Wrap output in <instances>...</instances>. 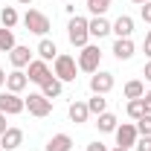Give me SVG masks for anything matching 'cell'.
Listing matches in <instances>:
<instances>
[{
    "label": "cell",
    "mask_w": 151,
    "mask_h": 151,
    "mask_svg": "<svg viewBox=\"0 0 151 151\" xmlns=\"http://www.w3.org/2000/svg\"><path fill=\"white\" fill-rule=\"evenodd\" d=\"M90 20L87 18H78V15H73L70 18V26H67V38H70V44L73 47H87V38H90V26H87Z\"/></svg>",
    "instance_id": "obj_1"
},
{
    "label": "cell",
    "mask_w": 151,
    "mask_h": 151,
    "mask_svg": "<svg viewBox=\"0 0 151 151\" xmlns=\"http://www.w3.org/2000/svg\"><path fill=\"white\" fill-rule=\"evenodd\" d=\"M99 61H102V50L96 47V44H87V47H81V52H78V70H84V73H96L99 70Z\"/></svg>",
    "instance_id": "obj_2"
},
{
    "label": "cell",
    "mask_w": 151,
    "mask_h": 151,
    "mask_svg": "<svg viewBox=\"0 0 151 151\" xmlns=\"http://www.w3.org/2000/svg\"><path fill=\"white\" fill-rule=\"evenodd\" d=\"M23 102H26V111L32 113V116H38V119H44V116L52 113V102H50L44 93H29Z\"/></svg>",
    "instance_id": "obj_3"
},
{
    "label": "cell",
    "mask_w": 151,
    "mask_h": 151,
    "mask_svg": "<svg viewBox=\"0 0 151 151\" xmlns=\"http://www.w3.org/2000/svg\"><path fill=\"white\" fill-rule=\"evenodd\" d=\"M23 26H26L29 32H35V35H47V32H50V18H47L44 12H38V9H29V12L23 15Z\"/></svg>",
    "instance_id": "obj_4"
},
{
    "label": "cell",
    "mask_w": 151,
    "mask_h": 151,
    "mask_svg": "<svg viewBox=\"0 0 151 151\" xmlns=\"http://www.w3.org/2000/svg\"><path fill=\"white\" fill-rule=\"evenodd\" d=\"M113 134H116V145H119V148H134L137 139H139V131H137V125H131V122L116 125Z\"/></svg>",
    "instance_id": "obj_5"
},
{
    "label": "cell",
    "mask_w": 151,
    "mask_h": 151,
    "mask_svg": "<svg viewBox=\"0 0 151 151\" xmlns=\"http://www.w3.org/2000/svg\"><path fill=\"white\" fill-rule=\"evenodd\" d=\"M76 70H78V64H76L73 55H58L55 58V78H61V81H76Z\"/></svg>",
    "instance_id": "obj_6"
},
{
    "label": "cell",
    "mask_w": 151,
    "mask_h": 151,
    "mask_svg": "<svg viewBox=\"0 0 151 151\" xmlns=\"http://www.w3.org/2000/svg\"><path fill=\"white\" fill-rule=\"evenodd\" d=\"M23 111H26V102H23L18 93H0V113L18 116V113H23Z\"/></svg>",
    "instance_id": "obj_7"
},
{
    "label": "cell",
    "mask_w": 151,
    "mask_h": 151,
    "mask_svg": "<svg viewBox=\"0 0 151 151\" xmlns=\"http://www.w3.org/2000/svg\"><path fill=\"white\" fill-rule=\"evenodd\" d=\"M90 90L99 93V96L111 93V90H113V73H105V70L93 73V76H90Z\"/></svg>",
    "instance_id": "obj_8"
},
{
    "label": "cell",
    "mask_w": 151,
    "mask_h": 151,
    "mask_svg": "<svg viewBox=\"0 0 151 151\" xmlns=\"http://www.w3.org/2000/svg\"><path fill=\"white\" fill-rule=\"evenodd\" d=\"M50 76H52V73H50L47 61H29V73H26V78H29V81H35V84H44Z\"/></svg>",
    "instance_id": "obj_9"
},
{
    "label": "cell",
    "mask_w": 151,
    "mask_h": 151,
    "mask_svg": "<svg viewBox=\"0 0 151 151\" xmlns=\"http://www.w3.org/2000/svg\"><path fill=\"white\" fill-rule=\"evenodd\" d=\"M0 145H3L6 151L20 148V145H23V131H20V128H9V131L0 137Z\"/></svg>",
    "instance_id": "obj_10"
},
{
    "label": "cell",
    "mask_w": 151,
    "mask_h": 151,
    "mask_svg": "<svg viewBox=\"0 0 151 151\" xmlns=\"http://www.w3.org/2000/svg\"><path fill=\"white\" fill-rule=\"evenodd\" d=\"M9 61H12V67L20 70V67H29V61H32V52H29V47H15L12 52H9Z\"/></svg>",
    "instance_id": "obj_11"
},
{
    "label": "cell",
    "mask_w": 151,
    "mask_h": 151,
    "mask_svg": "<svg viewBox=\"0 0 151 151\" xmlns=\"http://www.w3.org/2000/svg\"><path fill=\"white\" fill-rule=\"evenodd\" d=\"M111 32H116V38H131V32H134V18L119 15V18L111 23Z\"/></svg>",
    "instance_id": "obj_12"
},
{
    "label": "cell",
    "mask_w": 151,
    "mask_h": 151,
    "mask_svg": "<svg viewBox=\"0 0 151 151\" xmlns=\"http://www.w3.org/2000/svg\"><path fill=\"white\" fill-rule=\"evenodd\" d=\"M26 84H29V78H26L23 70H12V73L6 76V87H9V93H20Z\"/></svg>",
    "instance_id": "obj_13"
},
{
    "label": "cell",
    "mask_w": 151,
    "mask_h": 151,
    "mask_svg": "<svg viewBox=\"0 0 151 151\" xmlns=\"http://www.w3.org/2000/svg\"><path fill=\"white\" fill-rule=\"evenodd\" d=\"M113 55L119 58V61L134 58V41H131V38H116V44H113Z\"/></svg>",
    "instance_id": "obj_14"
},
{
    "label": "cell",
    "mask_w": 151,
    "mask_h": 151,
    "mask_svg": "<svg viewBox=\"0 0 151 151\" xmlns=\"http://www.w3.org/2000/svg\"><path fill=\"white\" fill-rule=\"evenodd\" d=\"M67 113H70V122L81 125V122H87V116H90V108H87V102H73Z\"/></svg>",
    "instance_id": "obj_15"
},
{
    "label": "cell",
    "mask_w": 151,
    "mask_h": 151,
    "mask_svg": "<svg viewBox=\"0 0 151 151\" xmlns=\"http://www.w3.org/2000/svg\"><path fill=\"white\" fill-rule=\"evenodd\" d=\"M61 84H64L61 78H55V76H50V78H47V81L41 84V93H44L47 99H50V102H52V99H58V96H61Z\"/></svg>",
    "instance_id": "obj_16"
},
{
    "label": "cell",
    "mask_w": 151,
    "mask_h": 151,
    "mask_svg": "<svg viewBox=\"0 0 151 151\" xmlns=\"http://www.w3.org/2000/svg\"><path fill=\"white\" fill-rule=\"evenodd\" d=\"M38 55H41V61H55L58 58V47L50 41V38H44V41L38 44Z\"/></svg>",
    "instance_id": "obj_17"
},
{
    "label": "cell",
    "mask_w": 151,
    "mask_h": 151,
    "mask_svg": "<svg viewBox=\"0 0 151 151\" xmlns=\"http://www.w3.org/2000/svg\"><path fill=\"white\" fill-rule=\"evenodd\" d=\"M73 148V139L67 134H55L50 142H47V151H70Z\"/></svg>",
    "instance_id": "obj_18"
},
{
    "label": "cell",
    "mask_w": 151,
    "mask_h": 151,
    "mask_svg": "<svg viewBox=\"0 0 151 151\" xmlns=\"http://www.w3.org/2000/svg\"><path fill=\"white\" fill-rule=\"evenodd\" d=\"M87 26H90V38H105L108 32H111V23L102 18V15H99V18H93Z\"/></svg>",
    "instance_id": "obj_19"
},
{
    "label": "cell",
    "mask_w": 151,
    "mask_h": 151,
    "mask_svg": "<svg viewBox=\"0 0 151 151\" xmlns=\"http://www.w3.org/2000/svg\"><path fill=\"white\" fill-rule=\"evenodd\" d=\"M142 96H145V84L139 78H131L125 84V99H142Z\"/></svg>",
    "instance_id": "obj_20"
},
{
    "label": "cell",
    "mask_w": 151,
    "mask_h": 151,
    "mask_svg": "<svg viewBox=\"0 0 151 151\" xmlns=\"http://www.w3.org/2000/svg\"><path fill=\"white\" fill-rule=\"evenodd\" d=\"M15 47H18V44H15V32L3 26V29H0V52H12Z\"/></svg>",
    "instance_id": "obj_21"
},
{
    "label": "cell",
    "mask_w": 151,
    "mask_h": 151,
    "mask_svg": "<svg viewBox=\"0 0 151 151\" xmlns=\"http://www.w3.org/2000/svg\"><path fill=\"white\" fill-rule=\"evenodd\" d=\"M96 125H99L102 134H111V131H116V116L105 111V113H99V122H96Z\"/></svg>",
    "instance_id": "obj_22"
},
{
    "label": "cell",
    "mask_w": 151,
    "mask_h": 151,
    "mask_svg": "<svg viewBox=\"0 0 151 151\" xmlns=\"http://www.w3.org/2000/svg\"><path fill=\"white\" fill-rule=\"evenodd\" d=\"M87 108H90V113H96V116H99V113L108 111V99H105V96H99V93H93V99L87 102Z\"/></svg>",
    "instance_id": "obj_23"
},
{
    "label": "cell",
    "mask_w": 151,
    "mask_h": 151,
    "mask_svg": "<svg viewBox=\"0 0 151 151\" xmlns=\"http://www.w3.org/2000/svg\"><path fill=\"white\" fill-rule=\"evenodd\" d=\"M0 20H3V26H6V29H12V26L18 23V12H15V6H3Z\"/></svg>",
    "instance_id": "obj_24"
},
{
    "label": "cell",
    "mask_w": 151,
    "mask_h": 151,
    "mask_svg": "<svg viewBox=\"0 0 151 151\" xmlns=\"http://www.w3.org/2000/svg\"><path fill=\"white\" fill-rule=\"evenodd\" d=\"M84 3H87V9H90L96 18H99V15H105V12L111 9V3H113V0H84Z\"/></svg>",
    "instance_id": "obj_25"
},
{
    "label": "cell",
    "mask_w": 151,
    "mask_h": 151,
    "mask_svg": "<svg viewBox=\"0 0 151 151\" xmlns=\"http://www.w3.org/2000/svg\"><path fill=\"white\" fill-rule=\"evenodd\" d=\"M128 116H131V119L145 116V102H142V99H131V102H128Z\"/></svg>",
    "instance_id": "obj_26"
},
{
    "label": "cell",
    "mask_w": 151,
    "mask_h": 151,
    "mask_svg": "<svg viewBox=\"0 0 151 151\" xmlns=\"http://www.w3.org/2000/svg\"><path fill=\"white\" fill-rule=\"evenodd\" d=\"M137 131L142 134V137H151V113H145V116L137 119Z\"/></svg>",
    "instance_id": "obj_27"
},
{
    "label": "cell",
    "mask_w": 151,
    "mask_h": 151,
    "mask_svg": "<svg viewBox=\"0 0 151 151\" xmlns=\"http://www.w3.org/2000/svg\"><path fill=\"white\" fill-rule=\"evenodd\" d=\"M137 151H151V137H139L137 139Z\"/></svg>",
    "instance_id": "obj_28"
},
{
    "label": "cell",
    "mask_w": 151,
    "mask_h": 151,
    "mask_svg": "<svg viewBox=\"0 0 151 151\" xmlns=\"http://www.w3.org/2000/svg\"><path fill=\"white\" fill-rule=\"evenodd\" d=\"M139 15H142V20H145V23H151V0L139 6Z\"/></svg>",
    "instance_id": "obj_29"
},
{
    "label": "cell",
    "mask_w": 151,
    "mask_h": 151,
    "mask_svg": "<svg viewBox=\"0 0 151 151\" xmlns=\"http://www.w3.org/2000/svg\"><path fill=\"white\" fill-rule=\"evenodd\" d=\"M87 151H108V145H105V142H99V139H93V142L87 145Z\"/></svg>",
    "instance_id": "obj_30"
},
{
    "label": "cell",
    "mask_w": 151,
    "mask_h": 151,
    "mask_svg": "<svg viewBox=\"0 0 151 151\" xmlns=\"http://www.w3.org/2000/svg\"><path fill=\"white\" fill-rule=\"evenodd\" d=\"M9 131V125H6V113H0V137Z\"/></svg>",
    "instance_id": "obj_31"
},
{
    "label": "cell",
    "mask_w": 151,
    "mask_h": 151,
    "mask_svg": "<svg viewBox=\"0 0 151 151\" xmlns=\"http://www.w3.org/2000/svg\"><path fill=\"white\" fill-rule=\"evenodd\" d=\"M142 102H145V113H151V90L142 96Z\"/></svg>",
    "instance_id": "obj_32"
},
{
    "label": "cell",
    "mask_w": 151,
    "mask_h": 151,
    "mask_svg": "<svg viewBox=\"0 0 151 151\" xmlns=\"http://www.w3.org/2000/svg\"><path fill=\"white\" fill-rule=\"evenodd\" d=\"M142 76H145V81H151V61L145 64V67H142Z\"/></svg>",
    "instance_id": "obj_33"
},
{
    "label": "cell",
    "mask_w": 151,
    "mask_h": 151,
    "mask_svg": "<svg viewBox=\"0 0 151 151\" xmlns=\"http://www.w3.org/2000/svg\"><path fill=\"white\" fill-rule=\"evenodd\" d=\"M145 55L151 58V32H148V35H145Z\"/></svg>",
    "instance_id": "obj_34"
},
{
    "label": "cell",
    "mask_w": 151,
    "mask_h": 151,
    "mask_svg": "<svg viewBox=\"0 0 151 151\" xmlns=\"http://www.w3.org/2000/svg\"><path fill=\"white\" fill-rule=\"evenodd\" d=\"M6 84V70H0V87Z\"/></svg>",
    "instance_id": "obj_35"
},
{
    "label": "cell",
    "mask_w": 151,
    "mask_h": 151,
    "mask_svg": "<svg viewBox=\"0 0 151 151\" xmlns=\"http://www.w3.org/2000/svg\"><path fill=\"white\" fill-rule=\"evenodd\" d=\"M18 3H20V6H29V3H32V0H18Z\"/></svg>",
    "instance_id": "obj_36"
},
{
    "label": "cell",
    "mask_w": 151,
    "mask_h": 151,
    "mask_svg": "<svg viewBox=\"0 0 151 151\" xmlns=\"http://www.w3.org/2000/svg\"><path fill=\"white\" fill-rule=\"evenodd\" d=\"M131 3H139V6H142V3H148V0H131Z\"/></svg>",
    "instance_id": "obj_37"
},
{
    "label": "cell",
    "mask_w": 151,
    "mask_h": 151,
    "mask_svg": "<svg viewBox=\"0 0 151 151\" xmlns=\"http://www.w3.org/2000/svg\"><path fill=\"white\" fill-rule=\"evenodd\" d=\"M113 151H131V148H119V145H116V148H113Z\"/></svg>",
    "instance_id": "obj_38"
},
{
    "label": "cell",
    "mask_w": 151,
    "mask_h": 151,
    "mask_svg": "<svg viewBox=\"0 0 151 151\" xmlns=\"http://www.w3.org/2000/svg\"><path fill=\"white\" fill-rule=\"evenodd\" d=\"M73 3H78V0H73Z\"/></svg>",
    "instance_id": "obj_39"
},
{
    "label": "cell",
    "mask_w": 151,
    "mask_h": 151,
    "mask_svg": "<svg viewBox=\"0 0 151 151\" xmlns=\"http://www.w3.org/2000/svg\"><path fill=\"white\" fill-rule=\"evenodd\" d=\"M0 151H3V145H0Z\"/></svg>",
    "instance_id": "obj_40"
}]
</instances>
